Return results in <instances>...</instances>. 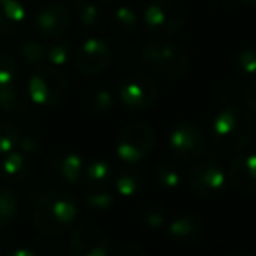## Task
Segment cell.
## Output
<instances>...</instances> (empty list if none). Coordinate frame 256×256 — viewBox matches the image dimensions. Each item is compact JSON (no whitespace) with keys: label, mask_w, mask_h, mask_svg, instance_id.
<instances>
[{"label":"cell","mask_w":256,"mask_h":256,"mask_svg":"<svg viewBox=\"0 0 256 256\" xmlns=\"http://www.w3.org/2000/svg\"><path fill=\"white\" fill-rule=\"evenodd\" d=\"M26 22V11L20 0H0V34L18 36Z\"/></svg>","instance_id":"e0dca14e"},{"label":"cell","mask_w":256,"mask_h":256,"mask_svg":"<svg viewBox=\"0 0 256 256\" xmlns=\"http://www.w3.org/2000/svg\"><path fill=\"white\" fill-rule=\"evenodd\" d=\"M18 137L20 132L14 124L9 121H0V156H4L18 146Z\"/></svg>","instance_id":"f1b7e54d"},{"label":"cell","mask_w":256,"mask_h":256,"mask_svg":"<svg viewBox=\"0 0 256 256\" xmlns=\"http://www.w3.org/2000/svg\"><path fill=\"white\" fill-rule=\"evenodd\" d=\"M18 51L22 60L30 67H40L48 62V46H44L39 40H25Z\"/></svg>","instance_id":"cb8c5ba5"},{"label":"cell","mask_w":256,"mask_h":256,"mask_svg":"<svg viewBox=\"0 0 256 256\" xmlns=\"http://www.w3.org/2000/svg\"><path fill=\"white\" fill-rule=\"evenodd\" d=\"M51 172L56 176L60 181L67 184H76L82 179L84 172V160L78 153H60L51 160Z\"/></svg>","instance_id":"9a60e30c"},{"label":"cell","mask_w":256,"mask_h":256,"mask_svg":"<svg viewBox=\"0 0 256 256\" xmlns=\"http://www.w3.org/2000/svg\"><path fill=\"white\" fill-rule=\"evenodd\" d=\"M74 14L78 18L79 25L84 28H93L100 23L102 9L93 0H76L74 2Z\"/></svg>","instance_id":"603a6c76"},{"label":"cell","mask_w":256,"mask_h":256,"mask_svg":"<svg viewBox=\"0 0 256 256\" xmlns=\"http://www.w3.org/2000/svg\"><path fill=\"white\" fill-rule=\"evenodd\" d=\"M39 146H40L39 139H37L36 136H32V134H23V136L18 137L20 151H23V153H26V154L36 153V151L39 150Z\"/></svg>","instance_id":"d6a6232c"},{"label":"cell","mask_w":256,"mask_h":256,"mask_svg":"<svg viewBox=\"0 0 256 256\" xmlns=\"http://www.w3.org/2000/svg\"><path fill=\"white\" fill-rule=\"evenodd\" d=\"M154 178L158 184L165 190H176L182 182V174L174 162H162L154 170Z\"/></svg>","instance_id":"d4e9b609"},{"label":"cell","mask_w":256,"mask_h":256,"mask_svg":"<svg viewBox=\"0 0 256 256\" xmlns=\"http://www.w3.org/2000/svg\"><path fill=\"white\" fill-rule=\"evenodd\" d=\"M90 192L84 196L86 207L93 210H107L112 207L114 198L109 192H106L104 188H88Z\"/></svg>","instance_id":"83f0119b"},{"label":"cell","mask_w":256,"mask_h":256,"mask_svg":"<svg viewBox=\"0 0 256 256\" xmlns=\"http://www.w3.org/2000/svg\"><path fill=\"white\" fill-rule=\"evenodd\" d=\"M74 46L70 40H58L48 46V64L53 67H64L74 56Z\"/></svg>","instance_id":"4316f807"},{"label":"cell","mask_w":256,"mask_h":256,"mask_svg":"<svg viewBox=\"0 0 256 256\" xmlns=\"http://www.w3.org/2000/svg\"><path fill=\"white\" fill-rule=\"evenodd\" d=\"M226 181L228 176L212 160L202 162L188 172L190 190L195 192L196 195L206 196V198H212V196L220 195L226 186Z\"/></svg>","instance_id":"30bf717a"},{"label":"cell","mask_w":256,"mask_h":256,"mask_svg":"<svg viewBox=\"0 0 256 256\" xmlns=\"http://www.w3.org/2000/svg\"><path fill=\"white\" fill-rule=\"evenodd\" d=\"M112 28L116 30L120 36H134L139 30V16L128 6H120L116 11L112 12Z\"/></svg>","instance_id":"44dd1931"},{"label":"cell","mask_w":256,"mask_h":256,"mask_svg":"<svg viewBox=\"0 0 256 256\" xmlns=\"http://www.w3.org/2000/svg\"><path fill=\"white\" fill-rule=\"evenodd\" d=\"M158 98V86L146 74H130L118 84V100L124 109L144 110L154 106Z\"/></svg>","instance_id":"52a82bcc"},{"label":"cell","mask_w":256,"mask_h":256,"mask_svg":"<svg viewBox=\"0 0 256 256\" xmlns=\"http://www.w3.org/2000/svg\"><path fill=\"white\" fill-rule=\"evenodd\" d=\"M212 134L220 148L226 151H240L254 136V121L242 107L228 106L214 116Z\"/></svg>","instance_id":"3957f363"},{"label":"cell","mask_w":256,"mask_h":256,"mask_svg":"<svg viewBox=\"0 0 256 256\" xmlns=\"http://www.w3.org/2000/svg\"><path fill=\"white\" fill-rule=\"evenodd\" d=\"M81 106L90 114H107L114 106V98L107 90H86L81 95Z\"/></svg>","instance_id":"d6986e66"},{"label":"cell","mask_w":256,"mask_h":256,"mask_svg":"<svg viewBox=\"0 0 256 256\" xmlns=\"http://www.w3.org/2000/svg\"><path fill=\"white\" fill-rule=\"evenodd\" d=\"M78 204L74 196L60 190L48 192L39 198L34 209V224L42 235L58 237L65 234L78 220Z\"/></svg>","instance_id":"6da1fadb"},{"label":"cell","mask_w":256,"mask_h":256,"mask_svg":"<svg viewBox=\"0 0 256 256\" xmlns=\"http://www.w3.org/2000/svg\"><path fill=\"white\" fill-rule=\"evenodd\" d=\"M9 256H36V252L32 249H25V248H20V249H11L8 252Z\"/></svg>","instance_id":"d590c367"},{"label":"cell","mask_w":256,"mask_h":256,"mask_svg":"<svg viewBox=\"0 0 256 256\" xmlns=\"http://www.w3.org/2000/svg\"><path fill=\"white\" fill-rule=\"evenodd\" d=\"M242 2L248 6H256V0H242Z\"/></svg>","instance_id":"8d00e7d4"},{"label":"cell","mask_w":256,"mask_h":256,"mask_svg":"<svg viewBox=\"0 0 256 256\" xmlns=\"http://www.w3.org/2000/svg\"><path fill=\"white\" fill-rule=\"evenodd\" d=\"M114 254L118 256H144L146 254V249L142 248L137 242H123L120 248H116Z\"/></svg>","instance_id":"836d02e7"},{"label":"cell","mask_w":256,"mask_h":256,"mask_svg":"<svg viewBox=\"0 0 256 256\" xmlns=\"http://www.w3.org/2000/svg\"><path fill=\"white\" fill-rule=\"evenodd\" d=\"M0 109L9 114H23L26 110V102L23 100L16 81L0 88Z\"/></svg>","instance_id":"7402d4cb"},{"label":"cell","mask_w":256,"mask_h":256,"mask_svg":"<svg viewBox=\"0 0 256 256\" xmlns=\"http://www.w3.org/2000/svg\"><path fill=\"white\" fill-rule=\"evenodd\" d=\"M204 224L193 214H182L178 216L168 224V237L178 246H192L202 237Z\"/></svg>","instance_id":"5bb4252c"},{"label":"cell","mask_w":256,"mask_h":256,"mask_svg":"<svg viewBox=\"0 0 256 256\" xmlns=\"http://www.w3.org/2000/svg\"><path fill=\"white\" fill-rule=\"evenodd\" d=\"M110 176H112V170L106 160H93L84 167L82 181L88 188H106Z\"/></svg>","instance_id":"ffe728a7"},{"label":"cell","mask_w":256,"mask_h":256,"mask_svg":"<svg viewBox=\"0 0 256 256\" xmlns=\"http://www.w3.org/2000/svg\"><path fill=\"white\" fill-rule=\"evenodd\" d=\"M244 104L252 114H256V81L246 88L244 92Z\"/></svg>","instance_id":"e575fe53"},{"label":"cell","mask_w":256,"mask_h":256,"mask_svg":"<svg viewBox=\"0 0 256 256\" xmlns=\"http://www.w3.org/2000/svg\"><path fill=\"white\" fill-rule=\"evenodd\" d=\"M32 174V160L23 151H9L0 158V176L9 182H22Z\"/></svg>","instance_id":"2e32d148"},{"label":"cell","mask_w":256,"mask_h":256,"mask_svg":"<svg viewBox=\"0 0 256 256\" xmlns=\"http://www.w3.org/2000/svg\"><path fill=\"white\" fill-rule=\"evenodd\" d=\"M96 2H102V4H112L116 0H96Z\"/></svg>","instance_id":"74e56055"},{"label":"cell","mask_w":256,"mask_h":256,"mask_svg":"<svg viewBox=\"0 0 256 256\" xmlns=\"http://www.w3.org/2000/svg\"><path fill=\"white\" fill-rule=\"evenodd\" d=\"M68 251L72 256H107L109 238L95 224H81L72 232Z\"/></svg>","instance_id":"8fae6325"},{"label":"cell","mask_w":256,"mask_h":256,"mask_svg":"<svg viewBox=\"0 0 256 256\" xmlns=\"http://www.w3.org/2000/svg\"><path fill=\"white\" fill-rule=\"evenodd\" d=\"M168 150L176 160L196 162L206 153V136L195 123L181 121L172 128Z\"/></svg>","instance_id":"ba28073f"},{"label":"cell","mask_w":256,"mask_h":256,"mask_svg":"<svg viewBox=\"0 0 256 256\" xmlns=\"http://www.w3.org/2000/svg\"><path fill=\"white\" fill-rule=\"evenodd\" d=\"M68 11L60 4H48L39 9L34 20V28L42 39H56L68 26Z\"/></svg>","instance_id":"7c38bea8"},{"label":"cell","mask_w":256,"mask_h":256,"mask_svg":"<svg viewBox=\"0 0 256 256\" xmlns=\"http://www.w3.org/2000/svg\"><path fill=\"white\" fill-rule=\"evenodd\" d=\"M142 224L151 232H158L165 226V212L160 207H150L142 214Z\"/></svg>","instance_id":"1f68e13d"},{"label":"cell","mask_w":256,"mask_h":256,"mask_svg":"<svg viewBox=\"0 0 256 256\" xmlns=\"http://www.w3.org/2000/svg\"><path fill=\"white\" fill-rule=\"evenodd\" d=\"M235 67L244 76H256V48L238 51L235 56Z\"/></svg>","instance_id":"f546056e"},{"label":"cell","mask_w":256,"mask_h":256,"mask_svg":"<svg viewBox=\"0 0 256 256\" xmlns=\"http://www.w3.org/2000/svg\"><path fill=\"white\" fill-rule=\"evenodd\" d=\"M140 64L154 78L164 81H178L190 68L186 53L167 40H151L140 51Z\"/></svg>","instance_id":"7a4b0ae2"},{"label":"cell","mask_w":256,"mask_h":256,"mask_svg":"<svg viewBox=\"0 0 256 256\" xmlns=\"http://www.w3.org/2000/svg\"><path fill=\"white\" fill-rule=\"evenodd\" d=\"M67 79L56 70V67H37L26 82V95L36 106L54 107L64 102L67 95Z\"/></svg>","instance_id":"277c9868"},{"label":"cell","mask_w":256,"mask_h":256,"mask_svg":"<svg viewBox=\"0 0 256 256\" xmlns=\"http://www.w3.org/2000/svg\"><path fill=\"white\" fill-rule=\"evenodd\" d=\"M184 23L186 9L178 0H153L144 11V26L151 36H170Z\"/></svg>","instance_id":"8992f818"},{"label":"cell","mask_w":256,"mask_h":256,"mask_svg":"<svg viewBox=\"0 0 256 256\" xmlns=\"http://www.w3.org/2000/svg\"><path fill=\"white\" fill-rule=\"evenodd\" d=\"M16 76H18V64L14 58L9 54H0V88L14 82Z\"/></svg>","instance_id":"4dcf8cb0"},{"label":"cell","mask_w":256,"mask_h":256,"mask_svg":"<svg viewBox=\"0 0 256 256\" xmlns=\"http://www.w3.org/2000/svg\"><path fill=\"white\" fill-rule=\"evenodd\" d=\"M154 130L144 121H134L121 128L116 140V153L126 164L134 165L151 154L154 148Z\"/></svg>","instance_id":"5b68a950"},{"label":"cell","mask_w":256,"mask_h":256,"mask_svg":"<svg viewBox=\"0 0 256 256\" xmlns=\"http://www.w3.org/2000/svg\"><path fill=\"white\" fill-rule=\"evenodd\" d=\"M112 62V50L109 42L98 37L86 39L74 53V64L81 74L96 76L104 72Z\"/></svg>","instance_id":"9c48e42d"},{"label":"cell","mask_w":256,"mask_h":256,"mask_svg":"<svg viewBox=\"0 0 256 256\" xmlns=\"http://www.w3.org/2000/svg\"><path fill=\"white\" fill-rule=\"evenodd\" d=\"M18 214V196L12 190L0 186V226L9 224Z\"/></svg>","instance_id":"484cf974"},{"label":"cell","mask_w":256,"mask_h":256,"mask_svg":"<svg viewBox=\"0 0 256 256\" xmlns=\"http://www.w3.org/2000/svg\"><path fill=\"white\" fill-rule=\"evenodd\" d=\"M228 182L238 193L252 195L256 193V154H240L230 165Z\"/></svg>","instance_id":"4fadbf2b"},{"label":"cell","mask_w":256,"mask_h":256,"mask_svg":"<svg viewBox=\"0 0 256 256\" xmlns=\"http://www.w3.org/2000/svg\"><path fill=\"white\" fill-rule=\"evenodd\" d=\"M114 186H116L118 195L123 196V198L136 196L144 188V174L139 168L126 167L118 172L116 179H114Z\"/></svg>","instance_id":"ac0fdd59"}]
</instances>
